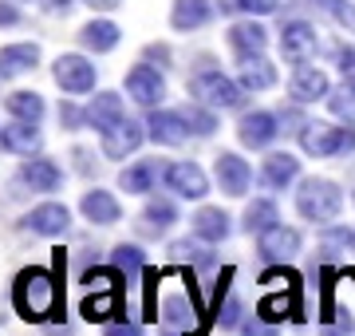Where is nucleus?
Wrapping results in <instances>:
<instances>
[{
  "label": "nucleus",
  "mask_w": 355,
  "mask_h": 336,
  "mask_svg": "<svg viewBox=\"0 0 355 336\" xmlns=\"http://www.w3.org/2000/svg\"><path fill=\"white\" fill-rule=\"evenodd\" d=\"M12 301L28 324H44L64 312V249L55 253V269H24L16 277Z\"/></svg>",
  "instance_id": "f257e3e1"
},
{
  "label": "nucleus",
  "mask_w": 355,
  "mask_h": 336,
  "mask_svg": "<svg viewBox=\"0 0 355 336\" xmlns=\"http://www.w3.org/2000/svg\"><path fill=\"white\" fill-rule=\"evenodd\" d=\"M87 285H91V293L83 297V317H87L91 324L123 317V285H127L123 273L119 269H91Z\"/></svg>",
  "instance_id": "f03ea898"
},
{
  "label": "nucleus",
  "mask_w": 355,
  "mask_h": 336,
  "mask_svg": "<svg viewBox=\"0 0 355 336\" xmlns=\"http://www.w3.org/2000/svg\"><path fill=\"white\" fill-rule=\"evenodd\" d=\"M296 210L312 226H331L343 210V190L331 178H304L296 190Z\"/></svg>",
  "instance_id": "7ed1b4c3"
},
{
  "label": "nucleus",
  "mask_w": 355,
  "mask_h": 336,
  "mask_svg": "<svg viewBox=\"0 0 355 336\" xmlns=\"http://www.w3.org/2000/svg\"><path fill=\"white\" fill-rule=\"evenodd\" d=\"M300 146L312 158H336L355 151V123L347 127H331V123H300Z\"/></svg>",
  "instance_id": "20e7f679"
},
{
  "label": "nucleus",
  "mask_w": 355,
  "mask_h": 336,
  "mask_svg": "<svg viewBox=\"0 0 355 336\" xmlns=\"http://www.w3.org/2000/svg\"><path fill=\"white\" fill-rule=\"evenodd\" d=\"M190 91L202 99L205 107H217V111H237L245 103V87L233 83L229 76H221L217 67H205L190 79Z\"/></svg>",
  "instance_id": "39448f33"
},
{
  "label": "nucleus",
  "mask_w": 355,
  "mask_h": 336,
  "mask_svg": "<svg viewBox=\"0 0 355 336\" xmlns=\"http://www.w3.org/2000/svg\"><path fill=\"white\" fill-rule=\"evenodd\" d=\"M127 95H130L139 107H150V111H154V107L166 99V79H162V72H158V67H150L146 60H142V64H135V67L127 72Z\"/></svg>",
  "instance_id": "423d86ee"
},
{
  "label": "nucleus",
  "mask_w": 355,
  "mask_h": 336,
  "mask_svg": "<svg viewBox=\"0 0 355 336\" xmlns=\"http://www.w3.org/2000/svg\"><path fill=\"white\" fill-rule=\"evenodd\" d=\"M193 317H202L193 301L186 305V297H166L162 312H158V328H162V336H202V324H193Z\"/></svg>",
  "instance_id": "0eeeda50"
},
{
  "label": "nucleus",
  "mask_w": 355,
  "mask_h": 336,
  "mask_svg": "<svg viewBox=\"0 0 355 336\" xmlns=\"http://www.w3.org/2000/svg\"><path fill=\"white\" fill-rule=\"evenodd\" d=\"M51 76H55V83L67 91V95H87L91 87H95V64H91L87 56H60L55 60V67H51Z\"/></svg>",
  "instance_id": "6e6552de"
},
{
  "label": "nucleus",
  "mask_w": 355,
  "mask_h": 336,
  "mask_svg": "<svg viewBox=\"0 0 355 336\" xmlns=\"http://www.w3.org/2000/svg\"><path fill=\"white\" fill-rule=\"evenodd\" d=\"M316 48H320V36L308 20H288L280 28V52H284L288 64H308L316 56Z\"/></svg>",
  "instance_id": "1a4fd4ad"
},
{
  "label": "nucleus",
  "mask_w": 355,
  "mask_h": 336,
  "mask_svg": "<svg viewBox=\"0 0 355 336\" xmlns=\"http://www.w3.org/2000/svg\"><path fill=\"white\" fill-rule=\"evenodd\" d=\"M257 253L265 261H272V265H284V261H292L296 253H300V230H292V226H272V230L257 233Z\"/></svg>",
  "instance_id": "9d476101"
},
{
  "label": "nucleus",
  "mask_w": 355,
  "mask_h": 336,
  "mask_svg": "<svg viewBox=\"0 0 355 336\" xmlns=\"http://www.w3.org/2000/svg\"><path fill=\"white\" fill-rule=\"evenodd\" d=\"M166 190H174L178 198H205L209 194V178L198 162H170L166 167Z\"/></svg>",
  "instance_id": "9b49d317"
},
{
  "label": "nucleus",
  "mask_w": 355,
  "mask_h": 336,
  "mask_svg": "<svg viewBox=\"0 0 355 336\" xmlns=\"http://www.w3.org/2000/svg\"><path fill=\"white\" fill-rule=\"evenodd\" d=\"M214 170H217V186H221L229 198H241L245 190H249V182H253V167H249L241 155H233V151H221Z\"/></svg>",
  "instance_id": "f8f14e48"
},
{
  "label": "nucleus",
  "mask_w": 355,
  "mask_h": 336,
  "mask_svg": "<svg viewBox=\"0 0 355 336\" xmlns=\"http://www.w3.org/2000/svg\"><path fill=\"white\" fill-rule=\"evenodd\" d=\"M288 91L296 103H316V99H328L331 95V83H328V72H320L312 64H296L288 79Z\"/></svg>",
  "instance_id": "ddd939ff"
},
{
  "label": "nucleus",
  "mask_w": 355,
  "mask_h": 336,
  "mask_svg": "<svg viewBox=\"0 0 355 336\" xmlns=\"http://www.w3.org/2000/svg\"><path fill=\"white\" fill-rule=\"evenodd\" d=\"M186 135H190V127H186L182 111H158L154 107L150 119H146V139L158 142V146H182Z\"/></svg>",
  "instance_id": "4468645a"
},
{
  "label": "nucleus",
  "mask_w": 355,
  "mask_h": 336,
  "mask_svg": "<svg viewBox=\"0 0 355 336\" xmlns=\"http://www.w3.org/2000/svg\"><path fill=\"white\" fill-rule=\"evenodd\" d=\"M277 123L280 119L268 115V111H249V115H241V123H237V139H241L245 146H253V151H265V146H272V139L280 135Z\"/></svg>",
  "instance_id": "2eb2a0df"
},
{
  "label": "nucleus",
  "mask_w": 355,
  "mask_h": 336,
  "mask_svg": "<svg viewBox=\"0 0 355 336\" xmlns=\"http://www.w3.org/2000/svg\"><path fill=\"white\" fill-rule=\"evenodd\" d=\"M257 317H265L268 324H280L284 317H292V321H304V317H300V285H284V289H277V293L261 297Z\"/></svg>",
  "instance_id": "dca6fc26"
},
{
  "label": "nucleus",
  "mask_w": 355,
  "mask_h": 336,
  "mask_svg": "<svg viewBox=\"0 0 355 336\" xmlns=\"http://www.w3.org/2000/svg\"><path fill=\"white\" fill-rule=\"evenodd\" d=\"M142 139H146V131H142L139 123L119 119L111 131H103V155L107 158H127V155H135V151L142 146Z\"/></svg>",
  "instance_id": "f3484780"
},
{
  "label": "nucleus",
  "mask_w": 355,
  "mask_h": 336,
  "mask_svg": "<svg viewBox=\"0 0 355 336\" xmlns=\"http://www.w3.org/2000/svg\"><path fill=\"white\" fill-rule=\"evenodd\" d=\"M268 44V28L257 24L253 16L249 20H237V24L229 28V48L241 56V60H249V56H261Z\"/></svg>",
  "instance_id": "a211bd4d"
},
{
  "label": "nucleus",
  "mask_w": 355,
  "mask_h": 336,
  "mask_svg": "<svg viewBox=\"0 0 355 336\" xmlns=\"http://www.w3.org/2000/svg\"><path fill=\"white\" fill-rule=\"evenodd\" d=\"M24 226L32 233H40V237H60V233H67V226H71V214H67V206H60V202H44V206H36L24 218Z\"/></svg>",
  "instance_id": "6ab92c4d"
},
{
  "label": "nucleus",
  "mask_w": 355,
  "mask_h": 336,
  "mask_svg": "<svg viewBox=\"0 0 355 336\" xmlns=\"http://www.w3.org/2000/svg\"><path fill=\"white\" fill-rule=\"evenodd\" d=\"M119 119H127V107H123V95H114V91H99L87 103V127H95L99 135L111 131Z\"/></svg>",
  "instance_id": "aec40b11"
},
{
  "label": "nucleus",
  "mask_w": 355,
  "mask_h": 336,
  "mask_svg": "<svg viewBox=\"0 0 355 336\" xmlns=\"http://www.w3.org/2000/svg\"><path fill=\"white\" fill-rule=\"evenodd\" d=\"M209 20H214V4L209 0H174V8H170L174 32H198Z\"/></svg>",
  "instance_id": "412c9836"
},
{
  "label": "nucleus",
  "mask_w": 355,
  "mask_h": 336,
  "mask_svg": "<svg viewBox=\"0 0 355 336\" xmlns=\"http://www.w3.org/2000/svg\"><path fill=\"white\" fill-rule=\"evenodd\" d=\"M261 178H265L268 190H284L292 182L300 178V158L288 155V151H277V155L265 158V167H261Z\"/></svg>",
  "instance_id": "4be33fe9"
},
{
  "label": "nucleus",
  "mask_w": 355,
  "mask_h": 336,
  "mask_svg": "<svg viewBox=\"0 0 355 336\" xmlns=\"http://www.w3.org/2000/svg\"><path fill=\"white\" fill-rule=\"evenodd\" d=\"M79 210H83V218L95 221V226H114V221L123 218V206H119V198H114L111 190H87L83 202H79Z\"/></svg>",
  "instance_id": "5701e85b"
},
{
  "label": "nucleus",
  "mask_w": 355,
  "mask_h": 336,
  "mask_svg": "<svg viewBox=\"0 0 355 336\" xmlns=\"http://www.w3.org/2000/svg\"><path fill=\"white\" fill-rule=\"evenodd\" d=\"M229 214L225 210H217V206H205V210H198L193 214V237L198 242H209V246H221L229 237Z\"/></svg>",
  "instance_id": "b1692460"
},
{
  "label": "nucleus",
  "mask_w": 355,
  "mask_h": 336,
  "mask_svg": "<svg viewBox=\"0 0 355 336\" xmlns=\"http://www.w3.org/2000/svg\"><path fill=\"white\" fill-rule=\"evenodd\" d=\"M119 40H123V32H119L114 20H91V24L79 28V44H83L87 52H95V56L114 52V48H119Z\"/></svg>",
  "instance_id": "393cba45"
},
{
  "label": "nucleus",
  "mask_w": 355,
  "mask_h": 336,
  "mask_svg": "<svg viewBox=\"0 0 355 336\" xmlns=\"http://www.w3.org/2000/svg\"><path fill=\"white\" fill-rule=\"evenodd\" d=\"M40 64V48L36 44H8V48H0V79H16L32 72Z\"/></svg>",
  "instance_id": "a878e982"
},
{
  "label": "nucleus",
  "mask_w": 355,
  "mask_h": 336,
  "mask_svg": "<svg viewBox=\"0 0 355 336\" xmlns=\"http://www.w3.org/2000/svg\"><path fill=\"white\" fill-rule=\"evenodd\" d=\"M174 221H178L174 202H166V198H154V202H146V210H142L139 233H142V237H162V233L170 230Z\"/></svg>",
  "instance_id": "bb28decb"
},
{
  "label": "nucleus",
  "mask_w": 355,
  "mask_h": 336,
  "mask_svg": "<svg viewBox=\"0 0 355 336\" xmlns=\"http://www.w3.org/2000/svg\"><path fill=\"white\" fill-rule=\"evenodd\" d=\"M237 83L245 91H268V87H277V67L268 64L265 56H249V60H241Z\"/></svg>",
  "instance_id": "cd10ccee"
},
{
  "label": "nucleus",
  "mask_w": 355,
  "mask_h": 336,
  "mask_svg": "<svg viewBox=\"0 0 355 336\" xmlns=\"http://www.w3.org/2000/svg\"><path fill=\"white\" fill-rule=\"evenodd\" d=\"M20 178H24L32 190H60L64 170L55 167L51 158H28L24 167H20Z\"/></svg>",
  "instance_id": "c85d7f7f"
},
{
  "label": "nucleus",
  "mask_w": 355,
  "mask_h": 336,
  "mask_svg": "<svg viewBox=\"0 0 355 336\" xmlns=\"http://www.w3.org/2000/svg\"><path fill=\"white\" fill-rule=\"evenodd\" d=\"M0 146H4V151H12V155H32V151L40 146L36 123H24V119H16L12 127L0 131Z\"/></svg>",
  "instance_id": "c756f323"
},
{
  "label": "nucleus",
  "mask_w": 355,
  "mask_h": 336,
  "mask_svg": "<svg viewBox=\"0 0 355 336\" xmlns=\"http://www.w3.org/2000/svg\"><path fill=\"white\" fill-rule=\"evenodd\" d=\"M154 182H158V162L154 158H142V162H135V167L119 174V186L127 194H146V190H154Z\"/></svg>",
  "instance_id": "7c9ffc66"
},
{
  "label": "nucleus",
  "mask_w": 355,
  "mask_h": 336,
  "mask_svg": "<svg viewBox=\"0 0 355 336\" xmlns=\"http://www.w3.org/2000/svg\"><path fill=\"white\" fill-rule=\"evenodd\" d=\"M277 221H280L277 202H268V198H253V202L245 206V221H241V230H245V233H265V230H272Z\"/></svg>",
  "instance_id": "2f4dec72"
},
{
  "label": "nucleus",
  "mask_w": 355,
  "mask_h": 336,
  "mask_svg": "<svg viewBox=\"0 0 355 336\" xmlns=\"http://www.w3.org/2000/svg\"><path fill=\"white\" fill-rule=\"evenodd\" d=\"M111 261H114V269L127 277V289L139 281L142 273H146V258H142V249L139 246H127V242L111 249Z\"/></svg>",
  "instance_id": "473e14b6"
},
{
  "label": "nucleus",
  "mask_w": 355,
  "mask_h": 336,
  "mask_svg": "<svg viewBox=\"0 0 355 336\" xmlns=\"http://www.w3.org/2000/svg\"><path fill=\"white\" fill-rule=\"evenodd\" d=\"M8 115L24 119V123H40L44 119V99H40L36 91H12L8 95Z\"/></svg>",
  "instance_id": "72a5a7b5"
},
{
  "label": "nucleus",
  "mask_w": 355,
  "mask_h": 336,
  "mask_svg": "<svg viewBox=\"0 0 355 336\" xmlns=\"http://www.w3.org/2000/svg\"><path fill=\"white\" fill-rule=\"evenodd\" d=\"M170 253H174L178 261H190V265H198V269H214L217 258L209 253V242L205 246H198V242H174L170 246Z\"/></svg>",
  "instance_id": "f704fd0d"
},
{
  "label": "nucleus",
  "mask_w": 355,
  "mask_h": 336,
  "mask_svg": "<svg viewBox=\"0 0 355 336\" xmlns=\"http://www.w3.org/2000/svg\"><path fill=\"white\" fill-rule=\"evenodd\" d=\"M182 119H186L190 135H198V139H209V135L217 131L214 111H205V107H198V103H186V107H182Z\"/></svg>",
  "instance_id": "c9c22d12"
},
{
  "label": "nucleus",
  "mask_w": 355,
  "mask_h": 336,
  "mask_svg": "<svg viewBox=\"0 0 355 336\" xmlns=\"http://www.w3.org/2000/svg\"><path fill=\"white\" fill-rule=\"evenodd\" d=\"M328 111L336 119H343V123H355V83L343 79V87L331 91V95H328Z\"/></svg>",
  "instance_id": "e433bc0d"
},
{
  "label": "nucleus",
  "mask_w": 355,
  "mask_h": 336,
  "mask_svg": "<svg viewBox=\"0 0 355 336\" xmlns=\"http://www.w3.org/2000/svg\"><path fill=\"white\" fill-rule=\"evenodd\" d=\"M355 246V233L347 230V226H324V233H320V249H324V258H331L336 249H347Z\"/></svg>",
  "instance_id": "4c0bfd02"
},
{
  "label": "nucleus",
  "mask_w": 355,
  "mask_h": 336,
  "mask_svg": "<svg viewBox=\"0 0 355 336\" xmlns=\"http://www.w3.org/2000/svg\"><path fill=\"white\" fill-rule=\"evenodd\" d=\"M320 4H324V8H328L343 28H352V32H355V4H347V0H320Z\"/></svg>",
  "instance_id": "58836bf2"
},
{
  "label": "nucleus",
  "mask_w": 355,
  "mask_h": 336,
  "mask_svg": "<svg viewBox=\"0 0 355 336\" xmlns=\"http://www.w3.org/2000/svg\"><path fill=\"white\" fill-rule=\"evenodd\" d=\"M217 321H221V328H237V324H241V301L225 297V305L217 309Z\"/></svg>",
  "instance_id": "ea45409f"
},
{
  "label": "nucleus",
  "mask_w": 355,
  "mask_h": 336,
  "mask_svg": "<svg viewBox=\"0 0 355 336\" xmlns=\"http://www.w3.org/2000/svg\"><path fill=\"white\" fill-rule=\"evenodd\" d=\"M336 64H340L343 79L355 83V48H352V44H340V48H336Z\"/></svg>",
  "instance_id": "a19ab883"
},
{
  "label": "nucleus",
  "mask_w": 355,
  "mask_h": 336,
  "mask_svg": "<svg viewBox=\"0 0 355 336\" xmlns=\"http://www.w3.org/2000/svg\"><path fill=\"white\" fill-rule=\"evenodd\" d=\"M60 123H64L67 131H79L87 123V111H79L76 103H60Z\"/></svg>",
  "instance_id": "79ce46f5"
},
{
  "label": "nucleus",
  "mask_w": 355,
  "mask_h": 336,
  "mask_svg": "<svg viewBox=\"0 0 355 336\" xmlns=\"http://www.w3.org/2000/svg\"><path fill=\"white\" fill-rule=\"evenodd\" d=\"M237 8L249 12V16H268V12L280 8V0H237Z\"/></svg>",
  "instance_id": "37998d69"
},
{
  "label": "nucleus",
  "mask_w": 355,
  "mask_h": 336,
  "mask_svg": "<svg viewBox=\"0 0 355 336\" xmlns=\"http://www.w3.org/2000/svg\"><path fill=\"white\" fill-rule=\"evenodd\" d=\"M241 336H280L277 324H268L265 317H253L249 324H241Z\"/></svg>",
  "instance_id": "c03bdc74"
},
{
  "label": "nucleus",
  "mask_w": 355,
  "mask_h": 336,
  "mask_svg": "<svg viewBox=\"0 0 355 336\" xmlns=\"http://www.w3.org/2000/svg\"><path fill=\"white\" fill-rule=\"evenodd\" d=\"M261 285H277V289H284V285H300V277L292 269H268L265 277H261Z\"/></svg>",
  "instance_id": "a18cd8bd"
},
{
  "label": "nucleus",
  "mask_w": 355,
  "mask_h": 336,
  "mask_svg": "<svg viewBox=\"0 0 355 336\" xmlns=\"http://www.w3.org/2000/svg\"><path fill=\"white\" fill-rule=\"evenodd\" d=\"M142 60H146V64L158 60V67H166V64H170V48H166V44H150V48L142 52Z\"/></svg>",
  "instance_id": "49530a36"
},
{
  "label": "nucleus",
  "mask_w": 355,
  "mask_h": 336,
  "mask_svg": "<svg viewBox=\"0 0 355 336\" xmlns=\"http://www.w3.org/2000/svg\"><path fill=\"white\" fill-rule=\"evenodd\" d=\"M103 336H142V328L139 324H107V328H103Z\"/></svg>",
  "instance_id": "de8ad7c7"
},
{
  "label": "nucleus",
  "mask_w": 355,
  "mask_h": 336,
  "mask_svg": "<svg viewBox=\"0 0 355 336\" xmlns=\"http://www.w3.org/2000/svg\"><path fill=\"white\" fill-rule=\"evenodd\" d=\"M12 24H20V12H16L8 0H0V28H12Z\"/></svg>",
  "instance_id": "09e8293b"
},
{
  "label": "nucleus",
  "mask_w": 355,
  "mask_h": 336,
  "mask_svg": "<svg viewBox=\"0 0 355 336\" xmlns=\"http://www.w3.org/2000/svg\"><path fill=\"white\" fill-rule=\"evenodd\" d=\"M87 8H95V12H111V8H119L123 0H83Z\"/></svg>",
  "instance_id": "8fccbe9b"
},
{
  "label": "nucleus",
  "mask_w": 355,
  "mask_h": 336,
  "mask_svg": "<svg viewBox=\"0 0 355 336\" xmlns=\"http://www.w3.org/2000/svg\"><path fill=\"white\" fill-rule=\"evenodd\" d=\"M44 4H48L51 12H67L71 8V0H44Z\"/></svg>",
  "instance_id": "3c124183"
},
{
  "label": "nucleus",
  "mask_w": 355,
  "mask_h": 336,
  "mask_svg": "<svg viewBox=\"0 0 355 336\" xmlns=\"http://www.w3.org/2000/svg\"><path fill=\"white\" fill-rule=\"evenodd\" d=\"M352 202H355V194H352Z\"/></svg>",
  "instance_id": "603ef678"
}]
</instances>
